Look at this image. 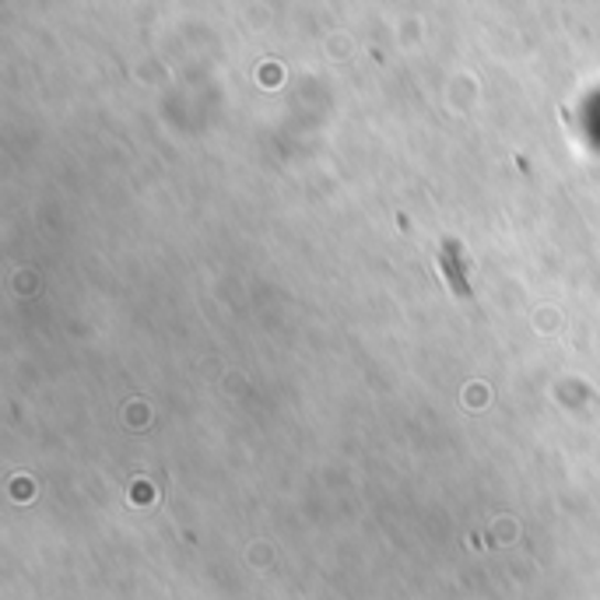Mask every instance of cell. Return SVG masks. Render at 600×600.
<instances>
[{"label":"cell","instance_id":"6da1fadb","mask_svg":"<svg viewBox=\"0 0 600 600\" xmlns=\"http://www.w3.org/2000/svg\"><path fill=\"white\" fill-rule=\"evenodd\" d=\"M439 264H443V274H446V281H449V288H454L460 298L471 295V288H467V281H463V271H460V264H457V242H443Z\"/></svg>","mask_w":600,"mask_h":600}]
</instances>
